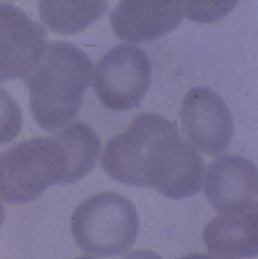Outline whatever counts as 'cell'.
<instances>
[{
    "label": "cell",
    "instance_id": "cell-10",
    "mask_svg": "<svg viewBox=\"0 0 258 259\" xmlns=\"http://www.w3.org/2000/svg\"><path fill=\"white\" fill-rule=\"evenodd\" d=\"M202 238L208 252L216 258L257 256V211L221 213L207 224Z\"/></svg>",
    "mask_w": 258,
    "mask_h": 259
},
{
    "label": "cell",
    "instance_id": "cell-6",
    "mask_svg": "<svg viewBox=\"0 0 258 259\" xmlns=\"http://www.w3.org/2000/svg\"><path fill=\"white\" fill-rule=\"evenodd\" d=\"M182 130L194 147L210 156L224 152L233 136V116L225 101L212 89L193 87L180 110Z\"/></svg>",
    "mask_w": 258,
    "mask_h": 259
},
{
    "label": "cell",
    "instance_id": "cell-14",
    "mask_svg": "<svg viewBox=\"0 0 258 259\" xmlns=\"http://www.w3.org/2000/svg\"><path fill=\"white\" fill-rule=\"evenodd\" d=\"M5 218H6V209H5L3 205L0 203V227L3 225Z\"/></svg>",
    "mask_w": 258,
    "mask_h": 259
},
{
    "label": "cell",
    "instance_id": "cell-2",
    "mask_svg": "<svg viewBox=\"0 0 258 259\" xmlns=\"http://www.w3.org/2000/svg\"><path fill=\"white\" fill-rule=\"evenodd\" d=\"M83 179L69 126L45 138L24 141L0 154V200L21 204L51 185Z\"/></svg>",
    "mask_w": 258,
    "mask_h": 259
},
{
    "label": "cell",
    "instance_id": "cell-5",
    "mask_svg": "<svg viewBox=\"0 0 258 259\" xmlns=\"http://www.w3.org/2000/svg\"><path fill=\"white\" fill-rule=\"evenodd\" d=\"M93 74L96 96L104 107L115 111L137 107L151 85V64L146 54L128 44L106 52Z\"/></svg>",
    "mask_w": 258,
    "mask_h": 259
},
{
    "label": "cell",
    "instance_id": "cell-11",
    "mask_svg": "<svg viewBox=\"0 0 258 259\" xmlns=\"http://www.w3.org/2000/svg\"><path fill=\"white\" fill-rule=\"evenodd\" d=\"M107 0H39L40 16L58 34L75 35L100 19Z\"/></svg>",
    "mask_w": 258,
    "mask_h": 259
},
{
    "label": "cell",
    "instance_id": "cell-13",
    "mask_svg": "<svg viewBox=\"0 0 258 259\" xmlns=\"http://www.w3.org/2000/svg\"><path fill=\"white\" fill-rule=\"evenodd\" d=\"M23 116L19 106L0 85V145L12 142L19 135Z\"/></svg>",
    "mask_w": 258,
    "mask_h": 259
},
{
    "label": "cell",
    "instance_id": "cell-3",
    "mask_svg": "<svg viewBox=\"0 0 258 259\" xmlns=\"http://www.w3.org/2000/svg\"><path fill=\"white\" fill-rule=\"evenodd\" d=\"M205 165L192 144L163 116L147 142L141 162L142 188L151 187L168 198H189L203 185Z\"/></svg>",
    "mask_w": 258,
    "mask_h": 259
},
{
    "label": "cell",
    "instance_id": "cell-9",
    "mask_svg": "<svg viewBox=\"0 0 258 259\" xmlns=\"http://www.w3.org/2000/svg\"><path fill=\"white\" fill-rule=\"evenodd\" d=\"M183 0H120L110 14L115 35L124 42L161 39L182 21Z\"/></svg>",
    "mask_w": 258,
    "mask_h": 259
},
{
    "label": "cell",
    "instance_id": "cell-8",
    "mask_svg": "<svg viewBox=\"0 0 258 259\" xmlns=\"http://www.w3.org/2000/svg\"><path fill=\"white\" fill-rule=\"evenodd\" d=\"M257 168L243 156L225 154L207 166L205 194L220 213L257 211Z\"/></svg>",
    "mask_w": 258,
    "mask_h": 259
},
{
    "label": "cell",
    "instance_id": "cell-12",
    "mask_svg": "<svg viewBox=\"0 0 258 259\" xmlns=\"http://www.w3.org/2000/svg\"><path fill=\"white\" fill-rule=\"evenodd\" d=\"M239 0H183L184 15L200 24H211L227 17Z\"/></svg>",
    "mask_w": 258,
    "mask_h": 259
},
{
    "label": "cell",
    "instance_id": "cell-4",
    "mask_svg": "<svg viewBox=\"0 0 258 259\" xmlns=\"http://www.w3.org/2000/svg\"><path fill=\"white\" fill-rule=\"evenodd\" d=\"M139 219L132 202L119 193H98L73 212L71 232L84 252L110 257L128 251L137 238Z\"/></svg>",
    "mask_w": 258,
    "mask_h": 259
},
{
    "label": "cell",
    "instance_id": "cell-1",
    "mask_svg": "<svg viewBox=\"0 0 258 259\" xmlns=\"http://www.w3.org/2000/svg\"><path fill=\"white\" fill-rule=\"evenodd\" d=\"M93 69L88 55L75 44H47L39 62L22 79L33 119L42 130L57 131L78 116Z\"/></svg>",
    "mask_w": 258,
    "mask_h": 259
},
{
    "label": "cell",
    "instance_id": "cell-7",
    "mask_svg": "<svg viewBox=\"0 0 258 259\" xmlns=\"http://www.w3.org/2000/svg\"><path fill=\"white\" fill-rule=\"evenodd\" d=\"M46 30L19 8L0 3V82L27 76L47 47Z\"/></svg>",
    "mask_w": 258,
    "mask_h": 259
}]
</instances>
